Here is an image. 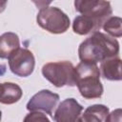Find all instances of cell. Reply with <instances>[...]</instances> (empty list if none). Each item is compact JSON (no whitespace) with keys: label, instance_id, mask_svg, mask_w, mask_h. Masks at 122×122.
<instances>
[{"label":"cell","instance_id":"obj_9","mask_svg":"<svg viewBox=\"0 0 122 122\" xmlns=\"http://www.w3.org/2000/svg\"><path fill=\"white\" fill-rule=\"evenodd\" d=\"M102 26L103 25L100 22L89 16L79 15L74 19L73 24H72V29L75 33L83 35V34H87L90 32H95Z\"/></svg>","mask_w":122,"mask_h":122},{"label":"cell","instance_id":"obj_17","mask_svg":"<svg viewBox=\"0 0 122 122\" xmlns=\"http://www.w3.org/2000/svg\"><path fill=\"white\" fill-rule=\"evenodd\" d=\"M6 5H7V2L6 1H0V12H2L5 10Z\"/></svg>","mask_w":122,"mask_h":122},{"label":"cell","instance_id":"obj_12","mask_svg":"<svg viewBox=\"0 0 122 122\" xmlns=\"http://www.w3.org/2000/svg\"><path fill=\"white\" fill-rule=\"evenodd\" d=\"M108 114V107L99 104L92 105L85 110L81 115V122H107Z\"/></svg>","mask_w":122,"mask_h":122},{"label":"cell","instance_id":"obj_7","mask_svg":"<svg viewBox=\"0 0 122 122\" xmlns=\"http://www.w3.org/2000/svg\"><path fill=\"white\" fill-rule=\"evenodd\" d=\"M59 101V95L49 90H42L35 93L28 102L27 110L30 112H44L53 116V111Z\"/></svg>","mask_w":122,"mask_h":122},{"label":"cell","instance_id":"obj_2","mask_svg":"<svg viewBox=\"0 0 122 122\" xmlns=\"http://www.w3.org/2000/svg\"><path fill=\"white\" fill-rule=\"evenodd\" d=\"M75 85L81 95L86 99L99 98L103 93L100 82V71L96 64L80 62L74 68Z\"/></svg>","mask_w":122,"mask_h":122},{"label":"cell","instance_id":"obj_16","mask_svg":"<svg viewBox=\"0 0 122 122\" xmlns=\"http://www.w3.org/2000/svg\"><path fill=\"white\" fill-rule=\"evenodd\" d=\"M107 122H122V111L121 109H116L108 114Z\"/></svg>","mask_w":122,"mask_h":122},{"label":"cell","instance_id":"obj_18","mask_svg":"<svg viewBox=\"0 0 122 122\" xmlns=\"http://www.w3.org/2000/svg\"><path fill=\"white\" fill-rule=\"evenodd\" d=\"M1 117H2V112H1V111H0V120H1Z\"/></svg>","mask_w":122,"mask_h":122},{"label":"cell","instance_id":"obj_10","mask_svg":"<svg viewBox=\"0 0 122 122\" xmlns=\"http://www.w3.org/2000/svg\"><path fill=\"white\" fill-rule=\"evenodd\" d=\"M23 92L21 88L14 83H0V103L13 104L19 101Z\"/></svg>","mask_w":122,"mask_h":122},{"label":"cell","instance_id":"obj_1","mask_svg":"<svg viewBox=\"0 0 122 122\" xmlns=\"http://www.w3.org/2000/svg\"><path fill=\"white\" fill-rule=\"evenodd\" d=\"M119 52V44L116 39L105 33L95 31L84 40L78 49L81 62L96 64L114 57Z\"/></svg>","mask_w":122,"mask_h":122},{"label":"cell","instance_id":"obj_15","mask_svg":"<svg viewBox=\"0 0 122 122\" xmlns=\"http://www.w3.org/2000/svg\"><path fill=\"white\" fill-rule=\"evenodd\" d=\"M23 122H50L49 118L42 112H31L27 114L24 118Z\"/></svg>","mask_w":122,"mask_h":122},{"label":"cell","instance_id":"obj_3","mask_svg":"<svg viewBox=\"0 0 122 122\" xmlns=\"http://www.w3.org/2000/svg\"><path fill=\"white\" fill-rule=\"evenodd\" d=\"M42 74L55 87L75 86L74 67L69 61L47 63L42 68Z\"/></svg>","mask_w":122,"mask_h":122},{"label":"cell","instance_id":"obj_4","mask_svg":"<svg viewBox=\"0 0 122 122\" xmlns=\"http://www.w3.org/2000/svg\"><path fill=\"white\" fill-rule=\"evenodd\" d=\"M36 20L41 28L51 33H63L70 27V18L55 7L40 8Z\"/></svg>","mask_w":122,"mask_h":122},{"label":"cell","instance_id":"obj_13","mask_svg":"<svg viewBox=\"0 0 122 122\" xmlns=\"http://www.w3.org/2000/svg\"><path fill=\"white\" fill-rule=\"evenodd\" d=\"M19 38L13 32H5L0 36V58H9L19 47Z\"/></svg>","mask_w":122,"mask_h":122},{"label":"cell","instance_id":"obj_5","mask_svg":"<svg viewBox=\"0 0 122 122\" xmlns=\"http://www.w3.org/2000/svg\"><path fill=\"white\" fill-rule=\"evenodd\" d=\"M8 59L10 71L17 76L27 77L32 73L35 61L30 51L18 48L10 53Z\"/></svg>","mask_w":122,"mask_h":122},{"label":"cell","instance_id":"obj_14","mask_svg":"<svg viewBox=\"0 0 122 122\" xmlns=\"http://www.w3.org/2000/svg\"><path fill=\"white\" fill-rule=\"evenodd\" d=\"M103 29L110 35L114 37H120L122 35V20L120 17H110L103 24Z\"/></svg>","mask_w":122,"mask_h":122},{"label":"cell","instance_id":"obj_8","mask_svg":"<svg viewBox=\"0 0 122 122\" xmlns=\"http://www.w3.org/2000/svg\"><path fill=\"white\" fill-rule=\"evenodd\" d=\"M83 107L74 99L67 98L60 103L54 113L55 122H81Z\"/></svg>","mask_w":122,"mask_h":122},{"label":"cell","instance_id":"obj_11","mask_svg":"<svg viewBox=\"0 0 122 122\" xmlns=\"http://www.w3.org/2000/svg\"><path fill=\"white\" fill-rule=\"evenodd\" d=\"M102 76L108 80H121V60L118 57H112L101 63Z\"/></svg>","mask_w":122,"mask_h":122},{"label":"cell","instance_id":"obj_6","mask_svg":"<svg viewBox=\"0 0 122 122\" xmlns=\"http://www.w3.org/2000/svg\"><path fill=\"white\" fill-rule=\"evenodd\" d=\"M75 10L81 13V15L89 16L102 25L110 18L112 14V8L110 2L107 1H92L82 0L74 2Z\"/></svg>","mask_w":122,"mask_h":122}]
</instances>
